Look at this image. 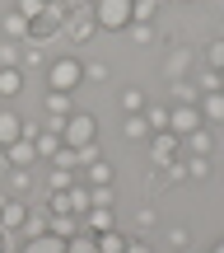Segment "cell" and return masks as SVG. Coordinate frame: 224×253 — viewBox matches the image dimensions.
<instances>
[{"label":"cell","instance_id":"obj_1","mask_svg":"<svg viewBox=\"0 0 224 253\" xmlns=\"http://www.w3.org/2000/svg\"><path fill=\"white\" fill-rule=\"evenodd\" d=\"M94 24L117 33V28H131V14H135V0H94Z\"/></svg>","mask_w":224,"mask_h":253},{"label":"cell","instance_id":"obj_2","mask_svg":"<svg viewBox=\"0 0 224 253\" xmlns=\"http://www.w3.org/2000/svg\"><path fill=\"white\" fill-rule=\"evenodd\" d=\"M47 80H52V89L75 94V89L84 84V61H80V56H56L52 71H47Z\"/></svg>","mask_w":224,"mask_h":253},{"label":"cell","instance_id":"obj_3","mask_svg":"<svg viewBox=\"0 0 224 253\" xmlns=\"http://www.w3.org/2000/svg\"><path fill=\"white\" fill-rule=\"evenodd\" d=\"M89 141H98V122H94L89 113H80V108H75L70 118H65V126H61V145L80 150V145H89Z\"/></svg>","mask_w":224,"mask_h":253},{"label":"cell","instance_id":"obj_4","mask_svg":"<svg viewBox=\"0 0 224 253\" xmlns=\"http://www.w3.org/2000/svg\"><path fill=\"white\" fill-rule=\"evenodd\" d=\"M65 14H70V5H47L42 14L33 19V24H28V42H47V38H56L61 33V24H65Z\"/></svg>","mask_w":224,"mask_h":253},{"label":"cell","instance_id":"obj_5","mask_svg":"<svg viewBox=\"0 0 224 253\" xmlns=\"http://www.w3.org/2000/svg\"><path fill=\"white\" fill-rule=\"evenodd\" d=\"M173 160H182V136H173V131H150V164H154V169H168Z\"/></svg>","mask_w":224,"mask_h":253},{"label":"cell","instance_id":"obj_6","mask_svg":"<svg viewBox=\"0 0 224 253\" xmlns=\"http://www.w3.org/2000/svg\"><path fill=\"white\" fill-rule=\"evenodd\" d=\"M61 33L70 38L75 47H84L94 33H98V24H94V14H80V9H70V14H65V24H61Z\"/></svg>","mask_w":224,"mask_h":253},{"label":"cell","instance_id":"obj_7","mask_svg":"<svg viewBox=\"0 0 224 253\" xmlns=\"http://www.w3.org/2000/svg\"><path fill=\"white\" fill-rule=\"evenodd\" d=\"M196 126H206L201 122V108H187V103H173L168 108V131L173 136H192Z\"/></svg>","mask_w":224,"mask_h":253},{"label":"cell","instance_id":"obj_8","mask_svg":"<svg viewBox=\"0 0 224 253\" xmlns=\"http://www.w3.org/2000/svg\"><path fill=\"white\" fill-rule=\"evenodd\" d=\"M24 220H28V202H19V197H5V207H0V230L5 235H24Z\"/></svg>","mask_w":224,"mask_h":253},{"label":"cell","instance_id":"obj_9","mask_svg":"<svg viewBox=\"0 0 224 253\" xmlns=\"http://www.w3.org/2000/svg\"><path fill=\"white\" fill-rule=\"evenodd\" d=\"M80 220H84V235H103V230H117V207H89Z\"/></svg>","mask_w":224,"mask_h":253},{"label":"cell","instance_id":"obj_10","mask_svg":"<svg viewBox=\"0 0 224 253\" xmlns=\"http://www.w3.org/2000/svg\"><path fill=\"white\" fill-rule=\"evenodd\" d=\"M5 160H9V169H28V164H37V145L28 136H19L14 145H5Z\"/></svg>","mask_w":224,"mask_h":253},{"label":"cell","instance_id":"obj_11","mask_svg":"<svg viewBox=\"0 0 224 253\" xmlns=\"http://www.w3.org/2000/svg\"><path fill=\"white\" fill-rule=\"evenodd\" d=\"M201 122L206 126H224V89H215V94H201Z\"/></svg>","mask_w":224,"mask_h":253},{"label":"cell","instance_id":"obj_12","mask_svg":"<svg viewBox=\"0 0 224 253\" xmlns=\"http://www.w3.org/2000/svg\"><path fill=\"white\" fill-rule=\"evenodd\" d=\"M47 220H52L47 202H42V207L33 202V207H28V220H24V235H19V239H37V235H47Z\"/></svg>","mask_w":224,"mask_h":253},{"label":"cell","instance_id":"obj_13","mask_svg":"<svg viewBox=\"0 0 224 253\" xmlns=\"http://www.w3.org/2000/svg\"><path fill=\"white\" fill-rule=\"evenodd\" d=\"M182 150H187V155H201V160H210V150H215V136H210L206 126H196L192 136H182Z\"/></svg>","mask_w":224,"mask_h":253},{"label":"cell","instance_id":"obj_14","mask_svg":"<svg viewBox=\"0 0 224 253\" xmlns=\"http://www.w3.org/2000/svg\"><path fill=\"white\" fill-rule=\"evenodd\" d=\"M187 71H192V47H173L168 61H163V75H168V80H182Z\"/></svg>","mask_w":224,"mask_h":253},{"label":"cell","instance_id":"obj_15","mask_svg":"<svg viewBox=\"0 0 224 253\" xmlns=\"http://www.w3.org/2000/svg\"><path fill=\"white\" fill-rule=\"evenodd\" d=\"M19 136H24V118H19V113H9V108H0V150H5V145H14Z\"/></svg>","mask_w":224,"mask_h":253},{"label":"cell","instance_id":"obj_16","mask_svg":"<svg viewBox=\"0 0 224 253\" xmlns=\"http://www.w3.org/2000/svg\"><path fill=\"white\" fill-rule=\"evenodd\" d=\"M47 113H52V118H70V113H75V94L47 89Z\"/></svg>","mask_w":224,"mask_h":253},{"label":"cell","instance_id":"obj_17","mask_svg":"<svg viewBox=\"0 0 224 253\" xmlns=\"http://www.w3.org/2000/svg\"><path fill=\"white\" fill-rule=\"evenodd\" d=\"M19 253H65V239L56 235H37V239H24V249Z\"/></svg>","mask_w":224,"mask_h":253},{"label":"cell","instance_id":"obj_18","mask_svg":"<svg viewBox=\"0 0 224 253\" xmlns=\"http://www.w3.org/2000/svg\"><path fill=\"white\" fill-rule=\"evenodd\" d=\"M84 178H89V188H108V183L117 178V169L108 160H98V164H84Z\"/></svg>","mask_w":224,"mask_h":253},{"label":"cell","instance_id":"obj_19","mask_svg":"<svg viewBox=\"0 0 224 253\" xmlns=\"http://www.w3.org/2000/svg\"><path fill=\"white\" fill-rule=\"evenodd\" d=\"M47 235H56V239H75V235H80V216H52V220H47Z\"/></svg>","mask_w":224,"mask_h":253},{"label":"cell","instance_id":"obj_20","mask_svg":"<svg viewBox=\"0 0 224 253\" xmlns=\"http://www.w3.org/2000/svg\"><path fill=\"white\" fill-rule=\"evenodd\" d=\"M126 239L122 230H103V235H94V244H98V253H126Z\"/></svg>","mask_w":224,"mask_h":253},{"label":"cell","instance_id":"obj_21","mask_svg":"<svg viewBox=\"0 0 224 253\" xmlns=\"http://www.w3.org/2000/svg\"><path fill=\"white\" fill-rule=\"evenodd\" d=\"M168 94H173V103H187V108L201 103V89H192L187 80H168Z\"/></svg>","mask_w":224,"mask_h":253},{"label":"cell","instance_id":"obj_22","mask_svg":"<svg viewBox=\"0 0 224 253\" xmlns=\"http://www.w3.org/2000/svg\"><path fill=\"white\" fill-rule=\"evenodd\" d=\"M19 89H24V71H19V66H9V71H0V99H14Z\"/></svg>","mask_w":224,"mask_h":253},{"label":"cell","instance_id":"obj_23","mask_svg":"<svg viewBox=\"0 0 224 253\" xmlns=\"http://www.w3.org/2000/svg\"><path fill=\"white\" fill-rule=\"evenodd\" d=\"M33 145H37V160H52V155L61 150V136H56V131H37Z\"/></svg>","mask_w":224,"mask_h":253},{"label":"cell","instance_id":"obj_24","mask_svg":"<svg viewBox=\"0 0 224 253\" xmlns=\"http://www.w3.org/2000/svg\"><path fill=\"white\" fill-rule=\"evenodd\" d=\"M131 141H150V122H145V113H126V126H122Z\"/></svg>","mask_w":224,"mask_h":253},{"label":"cell","instance_id":"obj_25","mask_svg":"<svg viewBox=\"0 0 224 253\" xmlns=\"http://www.w3.org/2000/svg\"><path fill=\"white\" fill-rule=\"evenodd\" d=\"M75 183H80V178H75L70 169H56V164H52V173H47V188H52V192H65V188H75Z\"/></svg>","mask_w":224,"mask_h":253},{"label":"cell","instance_id":"obj_26","mask_svg":"<svg viewBox=\"0 0 224 253\" xmlns=\"http://www.w3.org/2000/svg\"><path fill=\"white\" fill-rule=\"evenodd\" d=\"M145 103H150V94H145V89H122V108L126 113H145Z\"/></svg>","mask_w":224,"mask_h":253},{"label":"cell","instance_id":"obj_27","mask_svg":"<svg viewBox=\"0 0 224 253\" xmlns=\"http://www.w3.org/2000/svg\"><path fill=\"white\" fill-rule=\"evenodd\" d=\"M145 122H150V131H168V108H154V103H145Z\"/></svg>","mask_w":224,"mask_h":253},{"label":"cell","instance_id":"obj_28","mask_svg":"<svg viewBox=\"0 0 224 253\" xmlns=\"http://www.w3.org/2000/svg\"><path fill=\"white\" fill-rule=\"evenodd\" d=\"M182 169H187V178H206V173H210V160H201V155H187V160H182Z\"/></svg>","mask_w":224,"mask_h":253},{"label":"cell","instance_id":"obj_29","mask_svg":"<svg viewBox=\"0 0 224 253\" xmlns=\"http://www.w3.org/2000/svg\"><path fill=\"white\" fill-rule=\"evenodd\" d=\"M65 253H98V244H94V235H75L65 239Z\"/></svg>","mask_w":224,"mask_h":253},{"label":"cell","instance_id":"obj_30","mask_svg":"<svg viewBox=\"0 0 224 253\" xmlns=\"http://www.w3.org/2000/svg\"><path fill=\"white\" fill-rule=\"evenodd\" d=\"M75 160H80V169H84V164H98V160H103V150H98V141H89V145H80V150H75Z\"/></svg>","mask_w":224,"mask_h":253},{"label":"cell","instance_id":"obj_31","mask_svg":"<svg viewBox=\"0 0 224 253\" xmlns=\"http://www.w3.org/2000/svg\"><path fill=\"white\" fill-rule=\"evenodd\" d=\"M5 33L9 38H28V19L24 14H5Z\"/></svg>","mask_w":224,"mask_h":253},{"label":"cell","instance_id":"obj_32","mask_svg":"<svg viewBox=\"0 0 224 253\" xmlns=\"http://www.w3.org/2000/svg\"><path fill=\"white\" fill-rule=\"evenodd\" d=\"M89 207H117V197H112V183H108V188H89Z\"/></svg>","mask_w":224,"mask_h":253},{"label":"cell","instance_id":"obj_33","mask_svg":"<svg viewBox=\"0 0 224 253\" xmlns=\"http://www.w3.org/2000/svg\"><path fill=\"white\" fill-rule=\"evenodd\" d=\"M206 66H210V71H224V42H220V38L206 47Z\"/></svg>","mask_w":224,"mask_h":253},{"label":"cell","instance_id":"obj_34","mask_svg":"<svg viewBox=\"0 0 224 253\" xmlns=\"http://www.w3.org/2000/svg\"><path fill=\"white\" fill-rule=\"evenodd\" d=\"M42 9H47V0H19V9H14V14H24L28 24H33V19L42 14Z\"/></svg>","mask_w":224,"mask_h":253},{"label":"cell","instance_id":"obj_35","mask_svg":"<svg viewBox=\"0 0 224 253\" xmlns=\"http://www.w3.org/2000/svg\"><path fill=\"white\" fill-rule=\"evenodd\" d=\"M19 61H24V52H19L14 42H5V47H0V71H9V66H19Z\"/></svg>","mask_w":224,"mask_h":253},{"label":"cell","instance_id":"obj_36","mask_svg":"<svg viewBox=\"0 0 224 253\" xmlns=\"http://www.w3.org/2000/svg\"><path fill=\"white\" fill-rule=\"evenodd\" d=\"M131 42H154V24H140V19H131Z\"/></svg>","mask_w":224,"mask_h":253},{"label":"cell","instance_id":"obj_37","mask_svg":"<svg viewBox=\"0 0 224 253\" xmlns=\"http://www.w3.org/2000/svg\"><path fill=\"white\" fill-rule=\"evenodd\" d=\"M215 89H224V80H220V71L206 66V75H201V94H215Z\"/></svg>","mask_w":224,"mask_h":253},{"label":"cell","instance_id":"obj_38","mask_svg":"<svg viewBox=\"0 0 224 253\" xmlns=\"http://www.w3.org/2000/svg\"><path fill=\"white\" fill-rule=\"evenodd\" d=\"M9 183H14V192H28V183H33V169H9Z\"/></svg>","mask_w":224,"mask_h":253},{"label":"cell","instance_id":"obj_39","mask_svg":"<svg viewBox=\"0 0 224 253\" xmlns=\"http://www.w3.org/2000/svg\"><path fill=\"white\" fill-rule=\"evenodd\" d=\"M84 80L103 84V80H108V66H103V61H89V66H84Z\"/></svg>","mask_w":224,"mask_h":253},{"label":"cell","instance_id":"obj_40","mask_svg":"<svg viewBox=\"0 0 224 253\" xmlns=\"http://www.w3.org/2000/svg\"><path fill=\"white\" fill-rule=\"evenodd\" d=\"M19 66H42V52H37V47H28V52H24V61H19Z\"/></svg>","mask_w":224,"mask_h":253},{"label":"cell","instance_id":"obj_41","mask_svg":"<svg viewBox=\"0 0 224 253\" xmlns=\"http://www.w3.org/2000/svg\"><path fill=\"white\" fill-rule=\"evenodd\" d=\"M135 225H140V230H154V211H150V207H145V211H140V216H135Z\"/></svg>","mask_w":224,"mask_h":253},{"label":"cell","instance_id":"obj_42","mask_svg":"<svg viewBox=\"0 0 224 253\" xmlns=\"http://www.w3.org/2000/svg\"><path fill=\"white\" fill-rule=\"evenodd\" d=\"M126 253H154V249L145 244V239H126Z\"/></svg>","mask_w":224,"mask_h":253},{"label":"cell","instance_id":"obj_43","mask_svg":"<svg viewBox=\"0 0 224 253\" xmlns=\"http://www.w3.org/2000/svg\"><path fill=\"white\" fill-rule=\"evenodd\" d=\"M9 239H14V235H5V230H0V253H9Z\"/></svg>","mask_w":224,"mask_h":253},{"label":"cell","instance_id":"obj_44","mask_svg":"<svg viewBox=\"0 0 224 253\" xmlns=\"http://www.w3.org/2000/svg\"><path fill=\"white\" fill-rule=\"evenodd\" d=\"M5 169H9V160H5V150H0V173H5Z\"/></svg>","mask_w":224,"mask_h":253},{"label":"cell","instance_id":"obj_45","mask_svg":"<svg viewBox=\"0 0 224 253\" xmlns=\"http://www.w3.org/2000/svg\"><path fill=\"white\" fill-rule=\"evenodd\" d=\"M210 253H224V239H220V244H215V249H210Z\"/></svg>","mask_w":224,"mask_h":253},{"label":"cell","instance_id":"obj_46","mask_svg":"<svg viewBox=\"0 0 224 253\" xmlns=\"http://www.w3.org/2000/svg\"><path fill=\"white\" fill-rule=\"evenodd\" d=\"M47 5H70V0H47Z\"/></svg>","mask_w":224,"mask_h":253},{"label":"cell","instance_id":"obj_47","mask_svg":"<svg viewBox=\"0 0 224 253\" xmlns=\"http://www.w3.org/2000/svg\"><path fill=\"white\" fill-rule=\"evenodd\" d=\"M220 42H224V28H220Z\"/></svg>","mask_w":224,"mask_h":253},{"label":"cell","instance_id":"obj_48","mask_svg":"<svg viewBox=\"0 0 224 253\" xmlns=\"http://www.w3.org/2000/svg\"><path fill=\"white\" fill-rule=\"evenodd\" d=\"M0 207H5V197H0Z\"/></svg>","mask_w":224,"mask_h":253},{"label":"cell","instance_id":"obj_49","mask_svg":"<svg viewBox=\"0 0 224 253\" xmlns=\"http://www.w3.org/2000/svg\"><path fill=\"white\" fill-rule=\"evenodd\" d=\"M220 80H224V71H220Z\"/></svg>","mask_w":224,"mask_h":253}]
</instances>
